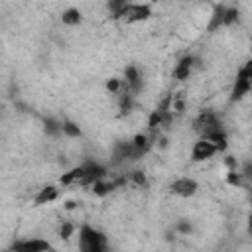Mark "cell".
Returning <instances> with one entry per match:
<instances>
[{
  "label": "cell",
  "instance_id": "obj_1",
  "mask_svg": "<svg viewBox=\"0 0 252 252\" xmlns=\"http://www.w3.org/2000/svg\"><path fill=\"white\" fill-rule=\"evenodd\" d=\"M108 248V242H106V236L91 226V224H83L79 228V250L83 252H106Z\"/></svg>",
  "mask_w": 252,
  "mask_h": 252
},
{
  "label": "cell",
  "instance_id": "obj_6",
  "mask_svg": "<svg viewBox=\"0 0 252 252\" xmlns=\"http://www.w3.org/2000/svg\"><path fill=\"white\" fill-rule=\"evenodd\" d=\"M169 191L181 199H189L199 191V183L191 177H179L169 185Z\"/></svg>",
  "mask_w": 252,
  "mask_h": 252
},
{
  "label": "cell",
  "instance_id": "obj_17",
  "mask_svg": "<svg viewBox=\"0 0 252 252\" xmlns=\"http://www.w3.org/2000/svg\"><path fill=\"white\" fill-rule=\"evenodd\" d=\"M240 20V10L238 8H224L222 12V28H228Z\"/></svg>",
  "mask_w": 252,
  "mask_h": 252
},
{
  "label": "cell",
  "instance_id": "obj_11",
  "mask_svg": "<svg viewBox=\"0 0 252 252\" xmlns=\"http://www.w3.org/2000/svg\"><path fill=\"white\" fill-rule=\"evenodd\" d=\"M246 94H250V79L246 75H242L240 71H236V77H234V83L230 89V102H238Z\"/></svg>",
  "mask_w": 252,
  "mask_h": 252
},
{
  "label": "cell",
  "instance_id": "obj_23",
  "mask_svg": "<svg viewBox=\"0 0 252 252\" xmlns=\"http://www.w3.org/2000/svg\"><path fill=\"white\" fill-rule=\"evenodd\" d=\"M238 71H240L242 75H246L248 79H252V57H250V59H248V61H246Z\"/></svg>",
  "mask_w": 252,
  "mask_h": 252
},
{
  "label": "cell",
  "instance_id": "obj_9",
  "mask_svg": "<svg viewBox=\"0 0 252 252\" xmlns=\"http://www.w3.org/2000/svg\"><path fill=\"white\" fill-rule=\"evenodd\" d=\"M124 85H126V91H130L132 94H138L142 91L144 79H142V71L136 65H128L124 69Z\"/></svg>",
  "mask_w": 252,
  "mask_h": 252
},
{
  "label": "cell",
  "instance_id": "obj_8",
  "mask_svg": "<svg viewBox=\"0 0 252 252\" xmlns=\"http://www.w3.org/2000/svg\"><path fill=\"white\" fill-rule=\"evenodd\" d=\"M195 67H199V59H197L195 55H185V57H181V59L177 61V65L173 67V77H175L177 81H187V79L191 77V73H193Z\"/></svg>",
  "mask_w": 252,
  "mask_h": 252
},
{
  "label": "cell",
  "instance_id": "obj_7",
  "mask_svg": "<svg viewBox=\"0 0 252 252\" xmlns=\"http://www.w3.org/2000/svg\"><path fill=\"white\" fill-rule=\"evenodd\" d=\"M112 159L116 163H124V161H132V159H138V154L134 150V144L132 140H120L112 146Z\"/></svg>",
  "mask_w": 252,
  "mask_h": 252
},
{
  "label": "cell",
  "instance_id": "obj_21",
  "mask_svg": "<svg viewBox=\"0 0 252 252\" xmlns=\"http://www.w3.org/2000/svg\"><path fill=\"white\" fill-rule=\"evenodd\" d=\"M73 232H75V224H73V222H63V224H61V228H59V236H61V238H65V240H67V238H71V236H73Z\"/></svg>",
  "mask_w": 252,
  "mask_h": 252
},
{
  "label": "cell",
  "instance_id": "obj_18",
  "mask_svg": "<svg viewBox=\"0 0 252 252\" xmlns=\"http://www.w3.org/2000/svg\"><path fill=\"white\" fill-rule=\"evenodd\" d=\"M130 4V0H106V8L112 14V18H118L120 12Z\"/></svg>",
  "mask_w": 252,
  "mask_h": 252
},
{
  "label": "cell",
  "instance_id": "obj_10",
  "mask_svg": "<svg viewBox=\"0 0 252 252\" xmlns=\"http://www.w3.org/2000/svg\"><path fill=\"white\" fill-rule=\"evenodd\" d=\"M49 248L51 244L43 238H26V240H16L12 244V250H18V252H45Z\"/></svg>",
  "mask_w": 252,
  "mask_h": 252
},
{
  "label": "cell",
  "instance_id": "obj_13",
  "mask_svg": "<svg viewBox=\"0 0 252 252\" xmlns=\"http://www.w3.org/2000/svg\"><path fill=\"white\" fill-rule=\"evenodd\" d=\"M83 175H85V167H83V163H79V165L67 169V171L59 177V183H61V185H79L81 179H83Z\"/></svg>",
  "mask_w": 252,
  "mask_h": 252
},
{
  "label": "cell",
  "instance_id": "obj_12",
  "mask_svg": "<svg viewBox=\"0 0 252 252\" xmlns=\"http://www.w3.org/2000/svg\"><path fill=\"white\" fill-rule=\"evenodd\" d=\"M57 199H59V189L55 185H45L33 197V205L35 207H43V205H49V203H53Z\"/></svg>",
  "mask_w": 252,
  "mask_h": 252
},
{
  "label": "cell",
  "instance_id": "obj_25",
  "mask_svg": "<svg viewBox=\"0 0 252 252\" xmlns=\"http://www.w3.org/2000/svg\"><path fill=\"white\" fill-rule=\"evenodd\" d=\"M250 94H252V79H250Z\"/></svg>",
  "mask_w": 252,
  "mask_h": 252
},
{
  "label": "cell",
  "instance_id": "obj_4",
  "mask_svg": "<svg viewBox=\"0 0 252 252\" xmlns=\"http://www.w3.org/2000/svg\"><path fill=\"white\" fill-rule=\"evenodd\" d=\"M215 154H219L217 146H215L213 142H209L207 138H199V140L193 144V148H191V161H195V163L207 161V159H211Z\"/></svg>",
  "mask_w": 252,
  "mask_h": 252
},
{
  "label": "cell",
  "instance_id": "obj_20",
  "mask_svg": "<svg viewBox=\"0 0 252 252\" xmlns=\"http://www.w3.org/2000/svg\"><path fill=\"white\" fill-rule=\"evenodd\" d=\"M128 177H130V181H132L134 185H138V187H148V177H146L144 171L136 169V171H132Z\"/></svg>",
  "mask_w": 252,
  "mask_h": 252
},
{
  "label": "cell",
  "instance_id": "obj_5",
  "mask_svg": "<svg viewBox=\"0 0 252 252\" xmlns=\"http://www.w3.org/2000/svg\"><path fill=\"white\" fill-rule=\"evenodd\" d=\"M83 167H85V175H83V179H81V183H79V185H83V187H91L93 183H96L98 179H102V177L108 175V173H106V167L100 165V163H96V161H93V159L83 161Z\"/></svg>",
  "mask_w": 252,
  "mask_h": 252
},
{
  "label": "cell",
  "instance_id": "obj_14",
  "mask_svg": "<svg viewBox=\"0 0 252 252\" xmlns=\"http://www.w3.org/2000/svg\"><path fill=\"white\" fill-rule=\"evenodd\" d=\"M81 20H83V14L79 8H67L61 12V22L65 26H79Z\"/></svg>",
  "mask_w": 252,
  "mask_h": 252
},
{
  "label": "cell",
  "instance_id": "obj_15",
  "mask_svg": "<svg viewBox=\"0 0 252 252\" xmlns=\"http://www.w3.org/2000/svg\"><path fill=\"white\" fill-rule=\"evenodd\" d=\"M61 132H63V136H67V138H81V136H83L81 126H79L77 122L69 120V118L61 120Z\"/></svg>",
  "mask_w": 252,
  "mask_h": 252
},
{
  "label": "cell",
  "instance_id": "obj_22",
  "mask_svg": "<svg viewBox=\"0 0 252 252\" xmlns=\"http://www.w3.org/2000/svg\"><path fill=\"white\" fill-rule=\"evenodd\" d=\"M175 230H177L179 234H191V232H193V224H191L189 220H179L177 226H175Z\"/></svg>",
  "mask_w": 252,
  "mask_h": 252
},
{
  "label": "cell",
  "instance_id": "obj_16",
  "mask_svg": "<svg viewBox=\"0 0 252 252\" xmlns=\"http://www.w3.org/2000/svg\"><path fill=\"white\" fill-rule=\"evenodd\" d=\"M43 132H45L49 138H57V136H61V134H63V132H61V122L55 120V118H51V116L43 118Z\"/></svg>",
  "mask_w": 252,
  "mask_h": 252
},
{
  "label": "cell",
  "instance_id": "obj_19",
  "mask_svg": "<svg viewBox=\"0 0 252 252\" xmlns=\"http://www.w3.org/2000/svg\"><path fill=\"white\" fill-rule=\"evenodd\" d=\"M124 89H126V85H124V79L112 77V79H108V81H106V91H108L110 94H120Z\"/></svg>",
  "mask_w": 252,
  "mask_h": 252
},
{
  "label": "cell",
  "instance_id": "obj_2",
  "mask_svg": "<svg viewBox=\"0 0 252 252\" xmlns=\"http://www.w3.org/2000/svg\"><path fill=\"white\" fill-rule=\"evenodd\" d=\"M152 18V6L148 2H130L116 20L122 24H140Z\"/></svg>",
  "mask_w": 252,
  "mask_h": 252
},
{
  "label": "cell",
  "instance_id": "obj_24",
  "mask_svg": "<svg viewBox=\"0 0 252 252\" xmlns=\"http://www.w3.org/2000/svg\"><path fill=\"white\" fill-rule=\"evenodd\" d=\"M246 230H248V234L252 236V213H250L248 219H246Z\"/></svg>",
  "mask_w": 252,
  "mask_h": 252
},
{
  "label": "cell",
  "instance_id": "obj_3",
  "mask_svg": "<svg viewBox=\"0 0 252 252\" xmlns=\"http://www.w3.org/2000/svg\"><path fill=\"white\" fill-rule=\"evenodd\" d=\"M222 120L217 112L213 110H203L197 114V118L193 120V130L199 134V136H207L211 132H217V130H222Z\"/></svg>",
  "mask_w": 252,
  "mask_h": 252
}]
</instances>
